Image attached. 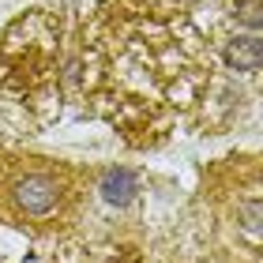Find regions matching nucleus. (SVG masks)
<instances>
[{"instance_id": "nucleus-4", "label": "nucleus", "mask_w": 263, "mask_h": 263, "mask_svg": "<svg viewBox=\"0 0 263 263\" xmlns=\"http://www.w3.org/2000/svg\"><path fill=\"white\" fill-rule=\"evenodd\" d=\"M98 192L105 196V203H117V207H124V203H132V199H136V192H139L136 173H132V170H109V173L102 177Z\"/></svg>"}, {"instance_id": "nucleus-3", "label": "nucleus", "mask_w": 263, "mask_h": 263, "mask_svg": "<svg viewBox=\"0 0 263 263\" xmlns=\"http://www.w3.org/2000/svg\"><path fill=\"white\" fill-rule=\"evenodd\" d=\"M0 196L11 203L15 218L27 222H45L64 207L68 184L61 181V173L42 170V165H19L0 181Z\"/></svg>"}, {"instance_id": "nucleus-1", "label": "nucleus", "mask_w": 263, "mask_h": 263, "mask_svg": "<svg viewBox=\"0 0 263 263\" xmlns=\"http://www.w3.org/2000/svg\"><path fill=\"white\" fill-rule=\"evenodd\" d=\"M211 49L181 8L102 0L83 30V90L132 143L165 136L203 98Z\"/></svg>"}, {"instance_id": "nucleus-2", "label": "nucleus", "mask_w": 263, "mask_h": 263, "mask_svg": "<svg viewBox=\"0 0 263 263\" xmlns=\"http://www.w3.org/2000/svg\"><path fill=\"white\" fill-rule=\"evenodd\" d=\"M61 83V15L30 11L0 38V87L23 102H49Z\"/></svg>"}, {"instance_id": "nucleus-5", "label": "nucleus", "mask_w": 263, "mask_h": 263, "mask_svg": "<svg viewBox=\"0 0 263 263\" xmlns=\"http://www.w3.org/2000/svg\"><path fill=\"white\" fill-rule=\"evenodd\" d=\"M226 64L230 68H237V71H259V64H263V42L256 38H237V42H230V49H226Z\"/></svg>"}]
</instances>
